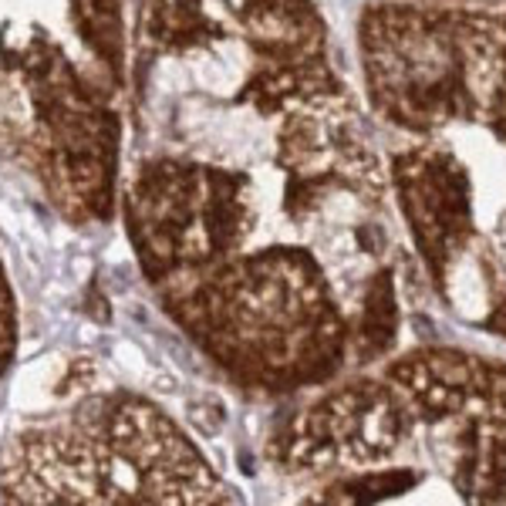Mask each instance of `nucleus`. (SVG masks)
Masks as SVG:
<instances>
[{"label":"nucleus","instance_id":"obj_3","mask_svg":"<svg viewBox=\"0 0 506 506\" xmlns=\"http://www.w3.org/2000/svg\"><path fill=\"white\" fill-rule=\"evenodd\" d=\"M267 463L300 503H506V358L395 348L297 395Z\"/></svg>","mask_w":506,"mask_h":506},{"label":"nucleus","instance_id":"obj_2","mask_svg":"<svg viewBox=\"0 0 506 506\" xmlns=\"http://www.w3.org/2000/svg\"><path fill=\"white\" fill-rule=\"evenodd\" d=\"M354 65L422 280L506 344V0H368Z\"/></svg>","mask_w":506,"mask_h":506},{"label":"nucleus","instance_id":"obj_4","mask_svg":"<svg viewBox=\"0 0 506 506\" xmlns=\"http://www.w3.org/2000/svg\"><path fill=\"white\" fill-rule=\"evenodd\" d=\"M428 4H503V0H428Z\"/></svg>","mask_w":506,"mask_h":506},{"label":"nucleus","instance_id":"obj_1","mask_svg":"<svg viewBox=\"0 0 506 506\" xmlns=\"http://www.w3.org/2000/svg\"><path fill=\"white\" fill-rule=\"evenodd\" d=\"M176 71L129 226L172 321L236 385L321 389L399 348L418 263L317 0H145Z\"/></svg>","mask_w":506,"mask_h":506}]
</instances>
